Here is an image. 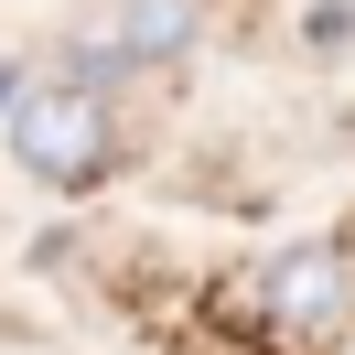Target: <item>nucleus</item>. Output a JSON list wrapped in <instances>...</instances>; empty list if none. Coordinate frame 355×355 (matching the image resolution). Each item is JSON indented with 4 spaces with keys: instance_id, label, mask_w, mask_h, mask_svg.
<instances>
[{
    "instance_id": "1",
    "label": "nucleus",
    "mask_w": 355,
    "mask_h": 355,
    "mask_svg": "<svg viewBox=\"0 0 355 355\" xmlns=\"http://www.w3.org/2000/svg\"><path fill=\"white\" fill-rule=\"evenodd\" d=\"M11 162H22L33 183H108V162H119V119H108V97L97 87H33V97H11Z\"/></svg>"
},
{
    "instance_id": "2",
    "label": "nucleus",
    "mask_w": 355,
    "mask_h": 355,
    "mask_svg": "<svg viewBox=\"0 0 355 355\" xmlns=\"http://www.w3.org/2000/svg\"><path fill=\"white\" fill-rule=\"evenodd\" d=\"M259 312H269L280 345H323V334H345V312H355V259H345L334 237H291L280 259L259 269Z\"/></svg>"
},
{
    "instance_id": "3",
    "label": "nucleus",
    "mask_w": 355,
    "mask_h": 355,
    "mask_svg": "<svg viewBox=\"0 0 355 355\" xmlns=\"http://www.w3.org/2000/svg\"><path fill=\"white\" fill-rule=\"evenodd\" d=\"M183 33H194V11H183V0H140L130 22H119V44H130V54H173Z\"/></svg>"
},
{
    "instance_id": "4",
    "label": "nucleus",
    "mask_w": 355,
    "mask_h": 355,
    "mask_svg": "<svg viewBox=\"0 0 355 355\" xmlns=\"http://www.w3.org/2000/svg\"><path fill=\"white\" fill-rule=\"evenodd\" d=\"M0 108H11V65H0Z\"/></svg>"
}]
</instances>
